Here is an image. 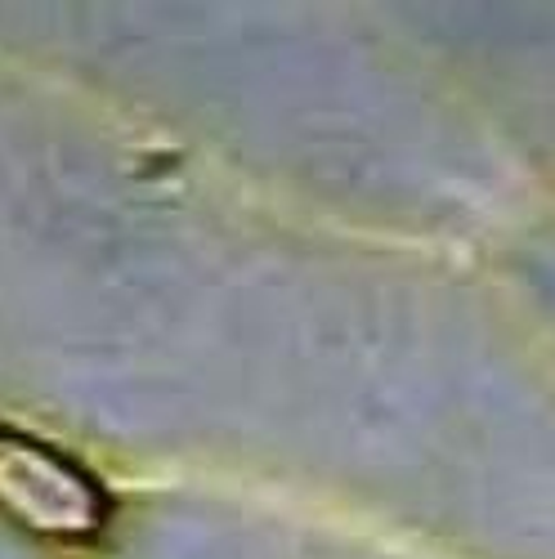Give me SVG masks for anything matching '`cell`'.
<instances>
[{"label": "cell", "mask_w": 555, "mask_h": 559, "mask_svg": "<svg viewBox=\"0 0 555 559\" xmlns=\"http://www.w3.org/2000/svg\"><path fill=\"white\" fill-rule=\"evenodd\" d=\"M0 515L45 542H90L104 533L113 501L81 461L0 426Z\"/></svg>", "instance_id": "cell-1"}]
</instances>
